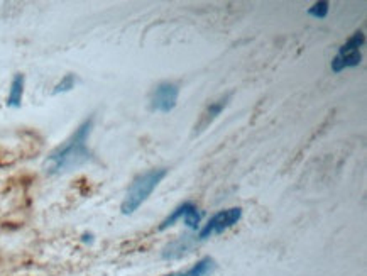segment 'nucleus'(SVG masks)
Here are the masks:
<instances>
[{"mask_svg": "<svg viewBox=\"0 0 367 276\" xmlns=\"http://www.w3.org/2000/svg\"><path fill=\"white\" fill-rule=\"evenodd\" d=\"M81 241L90 244V242L93 241V236H92V234H83V237H81Z\"/></svg>", "mask_w": 367, "mask_h": 276, "instance_id": "14", "label": "nucleus"}, {"mask_svg": "<svg viewBox=\"0 0 367 276\" xmlns=\"http://www.w3.org/2000/svg\"><path fill=\"white\" fill-rule=\"evenodd\" d=\"M241 219H242L241 207H232V209L217 212V214L212 217L205 225H203L200 232H198V239H200V241H205V239L217 236V234H224L225 230L232 229Z\"/></svg>", "mask_w": 367, "mask_h": 276, "instance_id": "3", "label": "nucleus"}, {"mask_svg": "<svg viewBox=\"0 0 367 276\" xmlns=\"http://www.w3.org/2000/svg\"><path fill=\"white\" fill-rule=\"evenodd\" d=\"M366 43V38H364V33L362 31H357L356 34H352L351 38L347 39V43L341 46L338 49V53L341 54H346V53H354V51H361V48L364 46Z\"/></svg>", "mask_w": 367, "mask_h": 276, "instance_id": "11", "label": "nucleus"}, {"mask_svg": "<svg viewBox=\"0 0 367 276\" xmlns=\"http://www.w3.org/2000/svg\"><path fill=\"white\" fill-rule=\"evenodd\" d=\"M229 101H230V95H225V97L219 98V101H217V102L210 103V106L205 108V112H203V114H202L200 121H198V124H197V128H195V129H197V133H200V131L207 129L208 126H210L212 122H214L217 117L220 116V112L224 111L225 107H227Z\"/></svg>", "mask_w": 367, "mask_h": 276, "instance_id": "5", "label": "nucleus"}, {"mask_svg": "<svg viewBox=\"0 0 367 276\" xmlns=\"http://www.w3.org/2000/svg\"><path fill=\"white\" fill-rule=\"evenodd\" d=\"M215 268V260H212V257H203V260L198 261L197 265H193L190 270L178 271V273H170L166 276H212Z\"/></svg>", "mask_w": 367, "mask_h": 276, "instance_id": "6", "label": "nucleus"}, {"mask_svg": "<svg viewBox=\"0 0 367 276\" xmlns=\"http://www.w3.org/2000/svg\"><path fill=\"white\" fill-rule=\"evenodd\" d=\"M75 85H76V76L73 73H68V75L63 76V78L58 81L56 85H54L53 93L54 95H56V93H66V92H70V90H73Z\"/></svg>", "mask_w": 367, "mask_h": 276, "instance_id": "12", "label": "nucleus"}, {"mask_svg": "<svg viewBox=\"0 0 367 276\" xmlns=\"http://www.w3.org/2000/svg\"><path fill=\"white\" fill-rule=\"evenodd\" d=\"M178 95L180 88L178 85L170 83V81H165V83H160L151 95V111L161 112V114H167L176 107L178 103Z\"/></svg>", "mask_w": 367, "mask_h": 276, "instance_id": "4", "label": "nucleus"}, {"mask_svg": "<svg viewBox=\"0 0 367 276\" xmlns=\"http://www.w3.org/2000/svg\"><path fill=\"white\" fill-rule=\"evenodd\" d=\"M362 61V54L361 51H354V53H346L341 54L337 53V56L332 60V71L334 73H341V71L346 70V68H356L359 66Z\"/></svg>", "mask_w": 367, "mask_h": 276, "instance_id": "8", "label": "nucleus"}, {"mask_svg": "<svg viewBox=\"0 0 367 276\" xmlns=\"http://www.w3.org/2000/svg\"><path fill=\"white\" fill-rule=\"evenodd\" d=\"M192 246H193V241L188 236L180 237L171 244H167L165 251H162V257H165V260H176V257H181L187 255V252H190Z\"/></svg>", "mask_w": 367, "mask_h": 276, "instance_id": "7", "label": "nucleus"}, {"mask_svg": "<svg viewBox=\"0 0 367 276\" xmlns=\"http://www.w3.org/2000/svg\"><path fill=\"white\" fill-rule=\"evenodd\" d=\"M167 175L166 168H154L146 173L139 175L127 190L124 202H122L120 210L124 215L134 214L135 210L143 205L144 202L151 197V193L156 190L157 185L162 182V178Z\"/></svg>", "mask_w": 367, "mask_h": 276, "instance_id": "2", "label": "nucleus"}, {"mask_svg": "<svg viewBox=\"0 0 367 276\" xmlns=\"http://www.w3.org/2000/svg\"><path fill=\"white\" fill-rule=\"evenodd\" d=\"M24 85H26L24 75L17 73L16 76H14L11 88H9V95H7V106L9 107H14V108L21 107L22 97H24Z\"/></svg>", "mask_w": 367, "mask_h": 276, "instance_id": "9", "label": "nucleus"}, {"mask_svg": "<svg viewBox=\"0 0 367 276\" xmlns=\"http://www.w3.org/2000/svg\"><path fill=\"white\" fill-rule=\"evenodd\" d=\"M202 219H203V214L198 210V207L192 202H187V210H185V215H183L185 225L190 229H198L202 224Z\"/></svg>", "mask_w": 367, "mask_h": 276, "instance_id": "10", "label": "nucleus"}, {"mask_svg": "<svg viewBox=\"0 0 367 276\" xmlns=\"http://www.w3.org/2000/svg\"><path fill=\"white\" fill-rule=\"evenodd\" d=\"M308 14L316 17V19H324L329 14V2H316L314 7L308 9Z\"/></svg>", "mask_w": 367, "mask_h": 276, "instance_id": "13", "label": "nucleus"}, {"mask_svg": "<svg viewBox=\"0 0 367 276\" xmlns=\"http://www.w3.org/2000/svg\"><path fill=\"white\" fill-rule=\"evenodd\" d=\"M93 129V119L90 117L85 122H81L80 128L71 134V138L58 146L48 160L44 161V170L49 175H61L66 171H73L85 163L92 160V153L88 149V138Z\"/></svg>", "mask_w": 367, "mask_h": 276, "instance_id": "1", "label": "nucleus"}]
</instances>
